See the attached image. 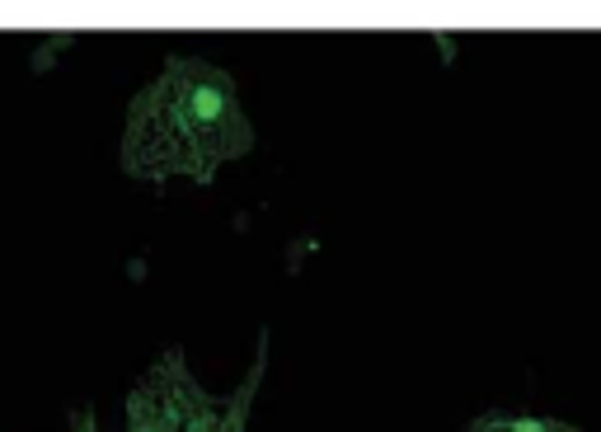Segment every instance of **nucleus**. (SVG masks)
<instances>
[{
    "mask_svg": "<svg viewBox=\"0 0 601 432\" xmlns=\"http://www.w3.org/2000/svg\"><path fill=\"white\" fill-rule=\"evenodd\" d=\"M254 151L236 76L207 57H165L161 76L141 85L128 103L118 160L132 179H217L221 165Z\"/></svg>",
    "mask_w": 601,
    "mask_h": 432,
    "instance_id": "f257e3e1",
    "label": "nucleus"
},
{
    "mask_svg": "<svg viewBox=\"0 0 601 432\" xmlns=\"http://www.w3.org/2000/svg\"><path fill=\"white\" fill-rule=\"evenodd\" d=\"M211 395L188 372L184 348H165L128 395V432H184Z\"/></svg>",
    "mask_w": 601,
    "mask_h": 432,
    "instance_id": "f03ea898",
    "label": "nucleus"
},
{
    "mask_svg": "<svg viewBox=\"0 0 601 432\" xmlns=\"http://www.w3.org/2000/svg\"><path fill=\"white\" fill-rule=\"evenodd\" d=\"M263 372H269V334L259 339V353H254V362H250V372H244V381L226 395V400H211L193 413V423L184 428V432H244L250 428V409H254V395H259V386H263Z\"/></svg>",
    "mask_w": 601,
    "mask_h": 432,
    "instance_id": "7ed1b4c3",
    "label": "nucleus"
},
{
    "mask_svg": "<svg viewBox=\"0 0 601 432\" xmlns=\"http://www.w3.org/2000/svg\"><path fill=\"white\" fill-rule=\"evenodd\" d=\"M466 432H582L578 423L564 419H540V413H507V409H489L480 413Z\"/></svg>",
    "mask_w": 601,
    "mask_h": 432,
    "instance_id": "20e7f679",
    "label": "nucleus"
}]
</instances>
